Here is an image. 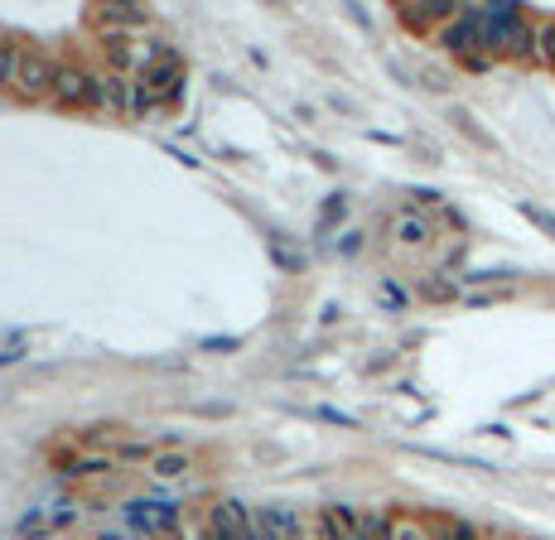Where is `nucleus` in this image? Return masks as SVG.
<instances>
[{
    "mask_svg": "<svg viewBox=\"0 0 555 540\" xmlns=\"http://www.w3.org/2000/svg\"><path fill=\"white\" fill-rule=\"evenodd\" d=\"M247 531H251V512L242 502H218V507H213V531H208V540H247Z\"/></svg>",
    "mask_w": 555,
    "mask_h": 540,
    "instance_id": "obj_4",
    "label": "nucleus"
},
{
    "mask_svg": "<svg viewBox=\"0 0 555 540\" xmlns=\"http://www.w3.org/2000/svg\"><path fill=\"white\" fill-rule=\"evenodd\" d=\"M247 540H280V526L271 521V512H266V507H261V516H251Z\"/></svg>",
    "mask_w": 555,
    "mask_h": 540,
    "instance_id": "obj_17",
    "label": "nucleus"
},
{
    "mask_svg": "<svg viewBox=\"0 0 555 540\" xmlns=\"http://www.w3.org/2000/svg\"><path fill=\"white\" fill-rule=\"evenodd\" d=\"M290 540H305V536H290Z\"/></svg>",
    "mask_w": 555,
    "mask_h": 540,
    "instance_id": "obj_25",
    "label": "nucleus"
},
{
    "mask_svg": "<svg viewBox=\"0 0 555 540\" xmlns=\"http://www.w3.org/2000/svg\"><path fill=\"white\" fill-rule=\"evenodd\" d=\"M54 82H58V63H54V58H44L39 49H20L15 87H20L25 97H39V92H49Z\"/></svg>",
    "mask_w": 555,
    "mask_h": 540,
    "instance_id": "obj_3",
    "label": "nucleus"
},
{
    "mask_svg": "<svg viewBox=\"0 0 555 540\" xmlns=\"http://www.w3.org/2000/svg\"><path fill=\"white\" fill-rule=\"evenodd\" d=\"M78 516H83V507H78V502H54L49 521H54V531H68V526H73Z\"/></svg>",
    "mask_w": 555,
    "mask_h": 540,
    "instance_id": "obj_18",
    "label": "nucleus"
},
{
    "mask_svg": "<svg viewBox=\"0 0 555 540\" xmlns=\"http://www.w3.org/2000/svg\"><path fill=\"white\" fill-rule=\"evenodd\" d=\"M20 536H25V540H54L58 531H54V521H49V512H44V507H34V512L20 521Z\"/></svg>",
    "mask_w": 555,
    "mask_h": 540,
    "instance_id": "obj_11",
    "label": "nucleus"
},
{
    "mask_svg": "<svg viewBox=\"0 0 555 540\" xmlns=\"http://www.w3.org/2000/svg\"><path fill=\"white\" fill-rule=\"evenodd\" d=\"M102 49H107V58H111V68H116V78H121V73H126V68H131V39H126V34H107V39H102Z\"/></svg>",
    "mask_w": 555,
    "mask_h": 540,
    "instance_id": "obj_10",
    "label": "nucleus"
},
{
    "mask_svg": "<svg viewBox=\"0 0 555 540\" xmlns=\"http://www.w3.org/2000/svg\"><path fill=\"white\" fill-rule=\"evenodd\" d=\"M396 540H435V536H430L425 526H416V521H401V526H396Z\"/></svg>",
    "mask_w": 555,
    "mask_h": 540,
    "instance_id": "obj_24",
    "label": "nucleus"
},
{
    "mask_svg": "<svg viewBox=\"0 0 555 540\" xmlns=\"http://www.w3.org/2000/svg\"><path fill=\"white\" fill-rule=\"evenodd\" d=\"M440 39H444V49L459 54L464 63H469V58L493 54V44H488V15H483V10H459V20L444 25Z\"/></svg>",
    "mask_w": 555,
    "mask_h": 540,
    "instance_id": "obj_1",
    "label": "nucleus"
},
{
    "mask_svg": "<svg viewBox=\"0 0 555 540\" xmlns=\"http://www.w3.org/2000/svg\"><path fill=\"white\" fill-rule=\"evenodd\" d=\"M54 92H58V102H63V107H87V92H92V73H83V68H58Z\"/></svg>",
    "mask_w": 555,
    "mask_h": 540,
    "instance_id": "obj_6",
    "label": "nucleus"
},
{
    "mask_svg": "<svg viewBox=\"0 0 555 540\" xmlns=\"http://www.w3.org/2000/svg\"><path fill=\"white\" fill-rule=\"evenodd\" d=\"M107 540H116V536H107Z\"/></svg>",
    "mask_w": 555,
    "mask_h": 540,
    "instance_id": "obj_26",
    "label": "nucleus"
},
{
    "mask_svg": "<svg viewBox=\"0 0 555 540\" xmlns=\"http://www.w3.org/2000/svg\"><path fill=\"white\" fill-rule=\"evenodd\" d=\"M420 295H425V299H449V295H454V285H449V280H425V285H420Z\"/></svg>",
    "mask_w": 555,
    "mask_h": 540,
    "instance_id": "obj_22",
    "label": "nucleus"
},
{
    "mask_svg": "<svg viewBox=\"0 0 555 540\" xmlns=\"http://www.w3.org/2000/svg\"><path fill=\"white\" fill-rule=\"evenodd\" d=\"M165 102L145 87V82H131V116H150V111H160Z\"/></svg>",
    "mask_w": 555,
    "mask_h": 540,
    "instance_id": "obj_12",
    "label": "nucleus"
},
{
    "mask_svg": "<svg viewBox=\"0 0 555 540\" xmlns=\"http://www.w3.org/2000/svg\"><path fill=\"white\" fill-rule=\"evenodd\" d=\"M319 531H324V540H362L358 512H353V507H324V516H319Z\"/></svg>",
    "mask_w": 555,
    "mask_h": 540,
    "instance_id": "obj_7",
    "label": "nucleus"
},
{
    "mask_svg": "<svg viewBox=\"0 0 555 540\" xmlns=\"http://www.w3.org/2000/svg\"><path fill=\"white\" fill-rule=\"evenodd\" d=\"M435 540H478V531H473L469 521H449V526H440Z\"/></svg>",
    "mask_w": 555,
    "mask_h": 540,
    "instance_id": "obj_21",
    "label": "nucleus"
},
{
    "mask_svg": "<svg viewBox=\"0 0 555 540\" xmlns=\"http://www.w3.org/2000/svg\"><path fill=\"white\" fill-rule=\"evenodd\" d=\"M150 468H155L160 478H179V473H189V454H155Z\"/></svg>",
    "mask_w": 555,
    "mask_h": 540,
    "instance_id": "obj_14",
    "label": "nucleus"
},
{
    "mask_svg": "<svg viewBox=\"0 0 555 540\" xmlns=\"http://www.w3.org/2000/svg\"><path fill=\"white\" fill-rule=\"evenodd\" d=\"M25 348H29V338H25V333H15V338H10V343L0 348V367H10V362H20V357H25Z\"/></svg>",
    "mask_w": 555,
    "mask_h": 540,
    "instance_id": "obj_19",
    "label": "nucleus"
},
{
    "mask_svg": "<svg viewBox=\"0 0 555 540\" xmlns=\"http://www.w3.org/2000/svg\"><path fill=\"white\" fill-rule=\"evenodd\" d=\"M92 20L107 29V34H121V29L145 25V10H136V5H102V10L92 15Z\"/></svg>",
    "mask_w": 555,
    "mask_h": 540,
    "instance_id": "obj_8",
    "label": "nucleus"
},
{
    "mask_svg": "<svg viewBox=\"0 0 555 540\" xmlns=\"http://www.w3.org/2000/svg\"><path fill=\"white\" fill-rule=\"evenodd\" d=\"M517 208H522V217H527L531 227H541V232H551L555 237V213L551 208H541V203H517Z\"/></svg>",
    "mask_w": 555,
    "mask_h": 540,
    "instance_id": "obj_15",
    "label": "nucleus"
},
{
    "mask_svg": "<svg viewBox=\"0 0 555 540\" xmlns=\"http://www.w3.org/2000/svg\"><path fill=\"white\" fill-rule=\"evenodd\" d=\"M15 68H20V49L0 44V82H15Z\"/></svg>",
    "mask_w": 555,
    "mask_h": 540,
    "instance_id": "obj_20",
    "label": "nucleus"
},
{
    "mask_svg": "<svg viewBox=\"0 0 555 540\" xmlns=\"http://www.w3.org/2000/svg\"><path fill=\"white\" fill-rule=\"evenodd\" d=\"M111 459H73V463H63V473L68 478H92V473H107Z\"/></svg>",
    "mask_w": 555,
    "mask_h": 540,
    "instance_id": "obj_16",
    "label": "nucleus"
},
{
    "mask_svg": "<svg viewBox=\"0 0 555 540\" xmlns=\"http://www.w3.org/2000/svg\"><path fill=\"white\" fill-rule=\"evenodd\" d=\"M396 242H401V246H425V242H430V222L416 217V213L396 217Z\"/></svg>",
    "mask_w": 555,
    "mask_h": 540,
    "instance_id": "obj_9",
    "label": "nucleus"
},
{
    "mask_svg": "<svg viewBox=\"0 0 555 540\" xmlns=\"http://www.w3.org/2000/svg\"><path fill=\"white\" fill-rule=\"evenodd\" d=\"M536 58H541L546 68H555V20L536 25Z\"/></svg>",
    "mask_w": 555,
    "mask_h": 540,
    "instance_id": "obj_13",
    "label": "nucleus"
},
{
    "mask_svg": "<svg viewBox=\"0 0 555 540\" xmlns=\"http://www.w3.org/2000/svg\"><path fill=\"white\" fill-rule=\"evenodd\" d=\"M116 459L136 463V459H155V454H150V444H121V449H116Z\"/></svg>",
    "mask_w": 555,
    "mask_h": 540,
    "instance_id": "obj_23",
    "label": "nucleus"
},
{
    "mask_svg": "<svg viewBox=\"0 0 555 540\" xmlns=\"http://www.w3.org/2000/svg\"><path fill=\"white\" fill-rule=\"evenodd\" d=\"M396 15H401V25L416 29V34H430L435 25H454V20H459L454 5H401Z\"/></svg>",
    "mask_w": 555,
    "mask_h": 540,
    "instance_id": "obj_5",
    "label": "nucleus"
},
{
    "mask_svg": "<svg viewBox=\"0 0 555 540\" xmlns=\"http://www.w3.org/2000/svg\"><path fill=\"white\" fill-rule=\"evenodd\" d=\"M126 521L136 526L140 536H174L179 531V521H184V507L179 502H126Z\"/></svg>",
    "mask_w": 555,
    "mask_h": 540,
    "instance_id": "obj_2",
    "label": "nucleus"
}]
</instances>
